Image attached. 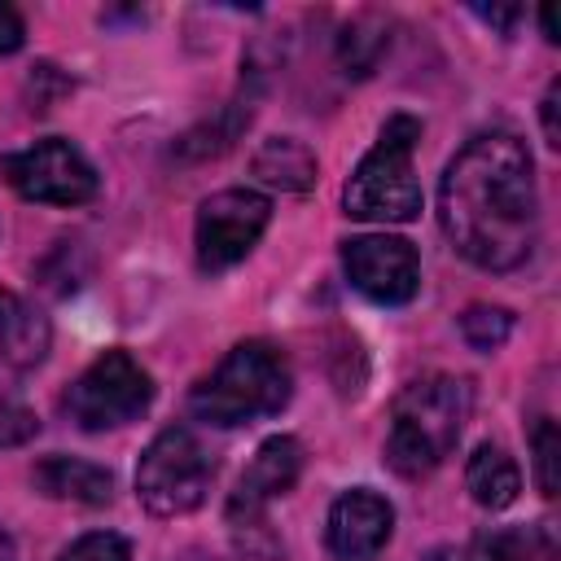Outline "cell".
Here are the masks:
<instances>
[{"instance_id":"obj_1","label":"cell","mask_w":561,"mask_h":561,"mask_svg":"<svg viewBox=\"0 0 561 561\" xmlns=\"http://www.w3.org/2000/svg\"><path fill=\"white\" fill-rule=\"evenodd\" d=\"M438 224L460 259L482 272H513L539 241L535 158L513 131L473 136L443 171Z\"/></svg>"},{"instance_id":"obj_2","label":"cell","mask_w":561,"mask_h":561,"mask_svg":"<svg viewBox=\"0 0 561 561\" xmlns=\"http://www.w3.org/2000/svg\"><path fill=\"white\" fill-rule=\"evenodd\" d=\"M469 412H473V386L465 377L425 373V377L408 381L390 403L386 465L399 478L434 473L460 443Z\"/></svg>"},{"instance_id":"obj_3","label":"cell","mask_w":561,"mask_h":561,"mask_svg":"<svg viewBox=\"0 0 561 561\" xmlns=\"http://www.w3.org/2000/svg\"><path fill=\"white\" fill-rule=\"evenodd\" d=\"M294 394V373L280 346L250 337L237 342L210 377H202L188 394V412L206 425L219 430H237L263 416H276Z\"/></svg>"},{"instance_id":"obj_4","label":"cell","mask_w":561,"mask_h":561,"mask_svg":"<svg viewBox=\"0 0 561 561\" xmlns=\"http://www.w3.org/2000/svg\"><path fill=\"white\" fill-rule=\"evenodd\" d=\"M416 140H421V118L390 114L381 123L377 145L364 153V162L346 180V193H342L346 215L377 219V224H412L421 215V184L412 171Z\"/></svg>"},{"instance_id":"obj_5","label":"cell","mask_w":561,"mask_h":561,"mask_svg":"<svg viewBox=\"0 0 561 561\" xmlns=\"http://www.w3.org/2000/svg\"><path fill=\"white\" fill-rule=\"evenodd\" d=\"M210 478H215V465L202 451V443L184 425H171L145 447L136 465V500L153 517H184L202 508Z\"/></svg>"},{"instance_id":"obj_6","label":"cell","mask_w":561,"mask_h":561,"mask_svg":"<svg viewBox=\"0 0 561 561\" xmlns=\"http://www.w3.org/2000/svg\"><path fill=\"white\" fill-rule=\"evenodd\" d=\"M149 403H153V377L127 351L96 355L61 399L66 416L79 430H118L127 421H140Z\"/></svg>"},{"instance_id":"obj_7","label":"cell","mask_w":561,"mask_h":561,"mask_svg":"<svg viewBox=\"0 0 561 561\" xmlns=\"http://www.w3.org/2000/svg\"><path fill=\"white\" fill-rule=\"evenodd\" d=\"M0 175L18 197L44 202V206H83L96 197V184H101L92 162L66 136H44L18 153H4Z\"/></svg>"},{"instance_id":"obj_8","label":"cell","mask_w":561,"mask_h":561,"mask_svg":"<svg viewBox=\"0 0 561 561\" xmlns=\"http://www.w3.org/2000/svg\"><path fill=\"white\" fill-rule=\"evenodd\" d=\"M298 473H302V443L294 434H276V438L259 443L254 460L237 478V486L228 495V508H224V517H228V526H232V535L241 539L245 552H254V539H267L272 548H280L267 535V504L289 495Z\"/></svg>"},{"instance_id":"obj_9","label":"cell","mask_w":561,"mask_h":561,"mask_svg":"<svg viewBox=\"0 0 561 561\" xmlns=\"http://www.w3.org/2000/svg\"><path fill=\"white\" fill-rule=\"evenodd\" d=\"M272 219V202L254 188H224L197 206L193 250L202 272H228L241 263Z\"/></svg>"},{"instance_id":"obj_10","label":"cell","mask_w":561,"mask_h":561,"mask_svg":"<svg viewBox=\"0 0 561 561\" xmlns=\"http://www.w3.org/2000/svg\"><path fill=\"white\" fill-rule=\"evenodd\" d=\"M342 267H346V280L377 307H403L421 289L416 245L403 237H390V232L351 237L342 245Z\"/></svg>"},{"instance_id":"obj_11","label":"cell","mask_w":561,"mask_h":561,"mask_svg":"<svg viewBox=\"0 0 561 561\" xmlns=\"http://www.w3.org/2000/svg\"><path fill=\"white\" fill-rule=\"evenodd\" d=\"M390 530H394L390 500L368 486H351L329 508L324 543L333 561H377L381 548L390 543Z\"/></svg>"},{"instance_id":"obj_12","label":"cell","mask_w":561,"mask_h":561,"mask_svg":"<svg viewBox=\"0 0 561 561\" xmlns=\"http://www.w3.org/2000/svg\"><path fill=\"white\" fill-rule=\"evenodd\" d=\"M48 351H53L48 316L35 302H26V298L4 289L0 294V359L9 368H18V373H31V368H39L48 359Z\"/></svg>"},{"instance_id":"obj_13","label":"cell","mask_w":561,"mask_h":561,"mask_svg":"<svg viewBox=\"0 0 561 561\" xmlns=\"http://www.w3.org/2000/svg\"><path fill=\"white\" fill-rule=\"evenodd\" d=\"M31 482L48 500H75V504H92V508L114 500V473L105 465H92L79 456H44L31 469Z\"/></svg>"},{"instance_id":"obj_14","label":"cell","mask_w":561,"mask_h":561,"mask_svg":"<svg viewBox=\"0 0 561 561\" xmlns=\"http://www.w3.org/2000/svg\"><path fill=\"white\" fill-rule=\"evenodd\" d=\"M465 486H469L473 504L500 513L522 495V469L500 443H478L465 465Z\"/></svg>"},{"instance_id":"obj_15","label":"cell","mask_w":561,"mask_h":561,"mask_svg":"<svg viewBox=\"0 0 561 561\" xmlns=\"http://www.w3.org/2000/svg\"><path fill=\"white\" fill-rule=\"evenodd\" d=\"M557 557H561L557 535L543 522L482 530L473 539V552H469V561H557Z\"/></svg>"},{"instance_id":"obj_16","label":"cell","mask_w":561,"mask_h":561,"mask_svg":"<svg viewBox=\"0 0 561 561\" xmlns=\"http://www.w3.org/2000/svg\"><path fill=\"white\" fill-rule=\"evenodd\" d=\"M250 171L272 184V188H285V193H307L316 184V153L294 140V136H272L254 149V162Z\"/></svg>"},{"instance_id":"obj_17","label":"cell","mask_w":561,"mask_h":561,"mask_svg":"<svg viewBox=\"0 0 561 561\" xmlns=\"http://www.w3.org/2000/svg\"><path fill=\"white\" fill-rule=\"evenodd\" d=\"M386 48H390L386 22H381L377 13H359V18L346 22L342 35H337V66H342V75H351V79H368V75L377 70V61L386 57Z\"/></svg>"},{"instance_id":"obj_18","label":"cell","mask_w":561,"mask_h":561,"mask_svg":"<svg viewBox=\"0 0 561 561\" xmlns=\"http://www.w3.org/2000/svg\"><path fill=\"white\" fill-rule=\"evenodd\" d=\"M245 123H250V105H245V110H241V105H228V110H219L210 123L193 127V131L180 140V153H184V158H215V153H224V149L241 136Z\"/></svg>"},{"instance_id":"obj_19","label":"cell","mask_w":561,"mask_h":561,"mask_svg":"<svg viewBox=\"0 0 561 561\" xmlns=\"http://www.w3.org/2000/svg\"><path fill=\"white\" fill-rule=\"evenodd\" d=\"M513 333V311L508 307H495V302H473L465 307L460 316V337L473 346V351H500Z\"/></svg>"},{"instance_id":"obj_20","label":"cell","mask_w":561,"mask_h":561,"mask_svg":"<svg viewBox=\"0 0 561 561\" xmlns=\"http://www.w3.org/2000/svg\"><path fill=\"white\" fill-rule=\"evenodd\" d=\"M530 451H535V482H539V491H543V495H557V456H561V434H557V421H552V416H539V421H535Z\"/></svg>"},{"instance_id":"obj_21","label":"cell","mask_w":561,"mask_h":561,"mask_svg":"<svg viewBox=\"0 0 561 561\" xmlns=\"http://www.w3.org/2000/svg\"><path fill=\"white\" fill-rule=\"evenodd\" d=\"M57 561H131V543L114 530H88L70 548H61Z\"/></svg>"},{"instance_id":"obj_22","label":"cell","mask_w":561,"mask_h":561,"mask_svg":"<svg viewBox=\"0 0 561 561\" xmlns=\"http://www.w3.org/2000/svg\"><path fill=\"white\" fill-rule=\"evenodd\" d=\"M35 434H39L35 412H31L22 399H13V394L0 390V447H22V443H31Z\"/></svg>"},{"instance_id":"obj_23","label":"cell","mask_w":561,"mask_h":561,"mask_svg":"<svg viewBox=\"0 0 561 561\" xmlns=\"http://www.w3.org/2000/svg\"><path fill=\"white\" fill-rule=\"evenodd\" d=\"M26 39V26H22V13L13 4H0V57L4 53H18Z\"/></svg>"},{"instance_id":"obj_24","label":"cell","mask_w":561,"mask_h":561,"mask_svg":"<svg viewBox=\"0 0 561 561\" xmlns=\"http://www.w3.org/2000/svg\"><path fill=\"white\" fill-rule=\"evenodd\" d=\"M557 101H561V83H548L543 101H539V118H543V140L557 149L561 145V127H557Z\"/></svg>"},{"instance_id":"obj_25","label":"cell","mask_w":561,"mask_h":561,"mask_svg":"<svg viewBox=\"0 0 561 561\" xmlns=\"http://www.w3.org/2000/svg\"><path fill=\"white\" fill-rule=\"evenodd\" d=\"M473 13H478V18H486L491 26H500L504 35H513V22L522 18V9H517V4H508V9H495V4H491V9H486V4H473Z\"/></svg>"},{"instance_id":"obj_26","label":"cell","mask_w":561,"mask_h":561,"mask_svg":"<svg viewBox=\"0 0 561 561\" xmlns=\"http://www.w3.org/2000/svg\"><path fill=\"white\" fill-rule=\"evenodd\" d=\"M539 26H543V39H548V44H557V39H561V35H557V13H552L548 4L539 9Z\"/></svg>"},{"instance_id":"obj_27","label":"cell","mask_w":561,"mask_h":561,"mask_svg":"<svg viewBox=\"0 0 561 561\" xmlns=\"http://www.w3.org/2000/svg\"><path fill=\"white\" fill-rule=\"evenodd\" d=\"M0 561H18V548H13V535L0 526Z\"/></svg>"},{"instance_id":"obj_28","label":"cell","mask_w":561,"mask_h":561,"mask_svg":"<svg viewBox=\"0 0 561 561\" xmlns=\"http://www.w3.org/2000/svg\"><path fill=\"white\" fill-rule=\"evenodd\" d=\"M430 561H456V552H447V548H438V552H434Z\"/></svg>"},{"instance_id":"obj_29","label":"cell","mask_w":561,"mask_h":561,"mask_svg":"<svg viewBox=\"0 0 561 561\" xmlns=\"http://www.w3.org/2000/svg\"><path fill=\"white\" fill-rule=\"evenodd\" d=\"M0 294H4V289H0Z\"/></svg>"}]
</instances>
